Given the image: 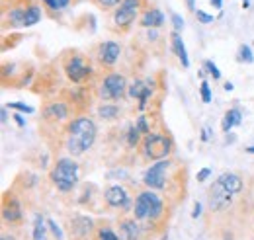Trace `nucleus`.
I'll return each mask as SVG.
<instances>
[{"label": "nucleus", "mask_w": 254, "mask_h": 240, "mask_svg": "<svg viewBox=\"0 0 254 240\" xmlns=\"http://www.w3.org/2000/svg\"><path fill=\"white\" fill-rule=\"evenodd\" d=\"M127 92V82L126 78L118 72H112L104 78L102 82V96L110 98V100H122Z\"/></svg>", "instance_id": "423d86ee"}, {"label": "nucleus", "mask_w": 254, "mask_h": 240, "mask_svg": "<svg viewBox=\"0 0 254 240\" xmlns=\"http://www.w3.org/2000/svg\"><path fill=\"white\" fill-rule=\"evenodd\" d=\"M94 240H122V239H120V237H118V235L112 231V227L104 225V227H100V229H98Z\"/></svg>", "instance_id": "393cba45"}, {"label": "nucleus", "mask_w": 254, "mask_h": 240, "mask_svg": "<svg viewBox=\"0 0 254 240\" xmlns=\"http://www.w3.org/2000/svg\"><path fill=\"white\" fill-rule=\"evenodd\" d=\"M162 24H164V14L160 12L159 8L147 10V12L143 14V18H141V26H143V28H149V30H157Z\"/></svg>", "instance_id": "f3484780"}, {"label": "nucleus", "mask_w": 254, "mask_h": 240, "mask_svg": "<svg viewBox=\"0 0 254 240\" xmlns=\"http://www.w3.org/2000/svg\"><path fill=\"white\" fill-rule=\"evenodd\" d=\"M251 6V0H243V8H249Z\"/></svg>", "instance_id": "c03bdc74"}, {"label": "nucleus", "mask_w": 254, "mask_h": 240, "mask_svg": "<svg viewBox=\"0 0 254 240\" xmlns=\"http://www.w3.org/2000/svg\"><path fill=\"white\" fill-rule=\"evenodd\" d=\"M162 213H164V203L159 197V193L147 189L137 195L133 205V217L139 223H155L162 217Z\"/></svg>", "instance_id": "f03ea898"}, {"label": "nucleus", "mask_w": 254, "mask_h": 240, "mask_svg": "<svg viewBox=\"0 0 254 240\" xmlns=\"http://www.w3.org/2000/svg\"><path fill=\"white\" fill-rule=\"evenodd\" d=\"M49 225H45V219L41 215H35V223H33V240H47V229Z\"/></svg>", "instance_id": "aec40b11"}, {"label": "nucleus", "mask_w": 254, "mask_h": 240, "mask_svg": "<svg viewBox=\"0 0 254 240\" xmlns=\"http://www.w3.org/2000/svg\"><path fill=\"white\" fill-rule=\"evenodd\" d=\"M104 199L110 207H127L129 205V193L122 185H110L104 191Z\"/></svg>", "instance_id": "9b49d317"}, {"label": "nucleus", "mask_w": 254, "mask_h": 240, "mask_svg": "<svg viewBox=\"0 0 254 240\" xmlns=\"http://www.w3.org/2000/svg\"><path fill=\"white\" fill-rule=\"evenodd\" d=\"M170 41H172V49H174L176 57L180 59L182 66L188 68V66H190V57H188V53H186V45H184L180 33H178V31H172V33H170Z\"/></svg>", "instance_id": "dca6fc26"}, {"label": "nucleus", "mask_w": 254, "mask_h": 240, "mask_svg": "<svg viewBox=\"0 0 254 240\" xmlns=\"http://www.w3.org/2000/svg\"><path fill=\"white\" fill-rule=\"evenodd\" d=\"M239 59L245 60V62H249V64L254 60V55H253V51H251L249 45H241V47H239Z\"/></svg>", "instance_id": "bb28decb"}, {"label": "nucleus", "mask_w": 254, "mask_h": 240, "mask_svg": "<svg viewBox=\"0 0 254 240\" xmlns=\"http://www.w3.org/2000/svg\"><path fill=\"white\" fill-rule=\"evenodd\" d=\"M96 123L90 118H76L66 129V150L72 156H80L94 145Z\"/></svg>", "instance_id": "f257e3e1"}, {"label": "nucleus", "mask_w": 254, "mask_h": 240, "mask_svg": "<svg viewBox=\"0 0 254 240\" xmlns=\"http://www.w3.org/2000/svg\"><path fill=\"white\" fill-rule=\"evenodd\" d=\"M172 150V141L159 133H149L143 141V154L149 160H164Z\"/></svg>", "instance_id": "20e7f679"}, {"label": "nucleus", "mask_w": 254, "mask_h": 240, "mask_svg": "<svg viewBox=\"0 0 254 240\" xmlns=\"http://www.w3.org/2000/svg\"><path fill=\"white\" fill-rule=\"evenodd\" d=\"M43 2H45L51 10H57V12H59V10H63V8L68 6V2H70V0H43Z\"/></svg>", "instance_id": "c85d7f7f"}, {"label": "nucleus", "mask_w": 254, "mask_h": 240, "mask_svg": "<svg viewBox=\"0 0 254 240\" xmlns=\"http://www.w3.org/2000/svg\"><path fill=\"white\" fill-rule=\"evenodd\" d=\"M241 121H243V114H241V110H239V108H233V110H229V112L225 114L223 121H221L223 133H229L233 127L241 125Z\"/></svg>", "instance_id": "6ab92c4d"}, {"label": "nucleus", "mask_w": 254, "mask_h": 240, "mask_svg": "<svg viewBox=\"0 0 254 240\" xmlns=\"http://www.w3.org/2000/svg\"><path fill=\"white\" fill-rule=\"evenodd\" d=\"M14 121H16L20 127H26V121H24V118H22L20 114H16V116H14Z\"/></svg>", "instance_id": "58836bf2"}, {"label": "nucleus", "mask_w": 254, "mask_h": 240, "mask_svg": "<svg viewBox=\"0 0 254 240\" xmlns=\"http://www.w3.org/2000/svg\"><path fill=\"white\" fill-rule=\"evenodd\" d=\"M10 108L16 110V112H20V114H33L32 106H26V104H22V102H14V104H10Z\"/></svg>", "instance_id": "473e14b6"}, {"label": "nucleus", "mask_w": 254, "mask_h": 240, "mask_svg": "<svg viewBox=\"0 0 254 240\" xmlns=\"http://www.w3.org/2000/svg\"><path fill=\"white\" fill-rule=\"evenodd\" d=\"M66 116H68V108L63 102H51L45 108V118L51 121H63Z\"/></svg>", "instance_id": "a211bd4d"}, {"label": "nucleus", "mask_w": 254, "mask_h": 240, "mask_svg": "<svg viewBox=\"0 0 254 240\" xmlns=\"http://www.w3.org/2000/svg\"><path fill=\"white\" fill-rule=\"evenodd\" d=\"M120 55H122V47L116 41H104L98 47V60L102 64H106V66L116 64V60L120 59Z\"/></svg>", "instance_id": "9d476101"}, {"label": "nucleus", "mask_w": 254, "mask_h": 240, "mask_svg": "<svg viewBox=\"0 0 254 240\" xmlns=\"http://www.w3.org/2000/svg\"><path fill=\"white\" fill-rule=\"evenodd\" d=\"M217 181L221 183L223 187L231 193V195H237V193H241L243 191V187H245V183H243V178L239 176V174H235V172H225L221 174Z\"/></svg>", "instance_id": "ddd939ff"}, {"label": "nucleus", "mask_w": 254, "mask_h": 240, "mask_svg": "<svg viewBox=\"0 0 254 240\" xmlns=\"http://www.w3.org/2000/svg\"><path fill=\"white\" fill-rule=\"evenodd\" d=\"M195 18H197V22H201V24H211V22H215V18H213L211 14H207V12H203V10H195Z\"/></svg>", "instance_id": "7c9ffc66"}, {"label": "nucleus", "mask_w": 254, "mask_h": 240, "mask_svg": "<svg viewBox=\"0 0 254 240\" xmlns=\"http://www.w3.org/2000/svg\"><path fill=\"white\" fill-rule=\"evenodd\" d=\"M233 88H235V86H233L231 82H227V84H225V90H227V92H231V90H233Z\"/></svg>", "instance_id": "37998d69"}, {"label": "nucleus", "mask_w": 254, "mask_h": 240, "mask_svg": "<svg viewBox=\"0 0 254 240\" xmlns=\"http://www.w3.org/2000/svg\"><path fill=\"white\" fill-rule=\"evenodd\" d=\"M245 152H249V154H254V147H247Z\"/></svg>", "instance_id": "a18cd8bd"}, {"label": "nucleus", "mask_w": 254, "mask_h": 240, "mask_svg": "<svg viewBox=\"0 0 254 240\" xmlns=\"http://www.w3.org/2000/svg\"><path fill=\"white\" fill-rule=\"evenodd\" d=\"M135 127H137L141 133H145V135H149V133H151V127H149V123H147V118H145V116H139V118H137Z\"/></svg>", "instance_id": "c756f323"}, {"label": "nucleus", "mask_w": 254, "mask_h": 240, "mask_svg": "<svg viewBox=\"0 0 254 240\" xmlns=\"http://www.w3.org/2000/svg\"><path fill=\"white\" fill-rule=\"evenodd\" d=\"M231 193L223 187L219 181H215L211 187H209V193H207V199H209V209L211 211H221L225 209L229 203H231Z\"/></svg>", "instance_id": "1a4fd4ad"}, {"label": "nucleus", "mask_w": 254, "mask_h": 240, "mask_svg": "<svg viewBox=\"0 0 254 240\" xmlns=\"http://www.w3.org/2000/svg\"><path fill=\"white\" fill-rule=\"evenodd\" d=\"M2 240H14V237H8V235H2Z\"/></svg>", "instance_id": "49530a36"}, {"label": "nucleus", "mask_w": 254, "mask_h": 240, "mask_svg": "<svg viewBox=\"0 0 254 240\" xmlns=\"http://www.w3.org/2000/svg\"><path fill=\"white\" fill-rule=\"evenodd\" d=\"M64 70H66L68 80H72V82H76V84H78V82H82V80H84L86 76H90V72H92L90 64L82 59L80 55H72L70 59L66 60Z\"/></svg>", "instance_id": "0eeeda50"}, {"label": "nucleus", "mask_w": 254, "mask_h": 240, "mask_svg": "<svg viewBox=\"0 0 254 240\" xmlns=\"http://www.w3.org/2000/svg\"><path fill=\"white\" fill-rule=\"evenodd\" d=\"M147 90V84H143L141 80H135L133 84H129V90H127V96L131 100H139L143 96V92Z\"/></svg>", "instance_id": "b1692460"}, {"label": "nucleus", "mask_w": 254, "mask_h": 240, "mask_svg": "<svg viewBox=\"0 0 254 240\" xmlns=\"http://www.w3.org/2000/svg\"><path fill=\"white\" fill-rule=\"evenodd\" d=\"M139 129L137 127H129V131H127V145L131 147V149H135L137 147V143H139Z\"/></svg>", "instance_id": "a878e982"}, {"label": "nucleus", "mask_w": 254, "mask_h": 240, "mask_svg": "<svg viewBox=\"0 0 254 240\" xmlns=\"http://www.w3.org/2000/svg\"><path fill=\"white\" fill-rule=\"evenodd\" d=\"M47 225H49V229L53 231V235L57 237V240H63V235H61V229L57 227V223H55L53 219H49V221H47Z\"/></svg>", "instance_id": "c9c22d12"}, {"label": "nucleus", "mask_w": 254, "mask_h": 240, "mask_svg": "<svg viewBox=\"0 0 254 240\" xmlns=\"http://www.w3.org/2000/svg\"><path fill=\"white\" fill-rule=\"evenodd\" d=\"M39 20H41V8H39L37 4L28 6V8H26V22H24V26L30 28L33 24H37Z\"/></svg>", "instance_id": "412c9836"}, {"label": "nucleus", "mask_w": 254, "mask_h": 240, "mask_svg": "<svg viewBox=\"0 0 254 240\" xmlns=\"http://www.w3.org/2000/svg\"><path fill=\"white\" fill-rule=\"evenodd\" d=\"M199 215H201V205H199V203H195V205H193V213H191V217H193V219H197Z\"/></svg>", "instance_id": "4c0bfd02"}, {"label": "nucleus", "mask_w": 254, "mask_h": 240, "mask_svg": "<svg viewBox=\"0 0 254 240\" xmlns=\"http://www.w3.org/2000/svg\"><path fill=\"white\" fill-rule=\"evenodd\" d=\"M172 26H174V31H180L184 30V20H182V16L180 14H172Z\"/></svg>", "instance_id": "f704fd0d"}, {"label": "nucleus", "mask_w": 254, "mask_h": 240, "mask_svg": "<svg viewBox=\"0 0 254 240\" xmlns=\"http://www.w3.org/2000/svg\"><path fill=\"white\" fill-rule=\"evenodd\" d=\"M120 239L122 240H137L139 239V221L133 219H124L120 221Z\"/></svg>", "instance_id": "4468645a"}, {"label": "nucleus", "mask_w": 254, "mask_h": 240, "mask_svg": "<svg viewBox=\"0 0 254 240\" xmlns=\"http://www.w3.org/2000/svg\"><path fill=\"white\" fill-rule=\"evenodd\" d=\"M51 180L61 191H70L78 181V164L72 158H61L51 170Z\"/></svg>", "instance_id": "7ed1b4c3"}, {"label": "nucleus", "mask_w": 254, "mask_h": 240, "mask_svg": "<svg viewBox=\"0 0 254 240\" xmlns=\"http://www.w3.org/2000/svg\"><path fill=\"white\" fill-rule=\"evenodd\" d=\"M96 4L100 6V8H104V10H110V8H114V6H118V4H122L124 0H94Z\"/></svg>", "instance_id": "72a5a7b5"}, {"label": "nucleus", "mask_w": 254, "mask_h": 240, "mask_svg": "<svg viewBox=\"0 0 254 240\" xmlns=\"http://www.w3.org/2000/svg\"><path fill=\"white\" fill-rule=\"evenodd\" d=\"M2 217H4V221H6V223H10V225H14V223H20V221H22V207H20V203H18L14 197H10V201H6V203H4Z\"/></svg>", "instance_id": "2eb2a0df"}, {"label": "nucleus", "mask_w": 254, "mask_h": 240, "mask_svg": "<svg viewBox=\"0 0 254 240\" xmlns=\"http://www.w3.org/2000/svg\"><path fill=\"white\" fill-rule=\"evenodd\" d=\"M8 20H10V26H14V28L24 26V22H26V10H24V8L12 10V12L8 14Z\"/></svg>", "instance_id": "4be33fe9"}, {"label": "nucleus", "mask_w": 254, "mask_h": 240, "mask_svg": "<svg viewBox=\"0 0 254 240\" xmlns=\"http://www.w3.org/2000/svg\"><path fill=\"white\" fill-rule=\"evenodd\" d=\"M203 66H205V70H207L215 80L221 78V72H219V68H217V64H215L213 60H203Z\"/></svg>", "instance_id": "cd10ccee"}, {"label": "nucleus", "mask_w": 254, "mask_h": 240, "mask_svg": "<svg viewBox=\"0 0 254 240\" xmlns=\"http://www.w3.org/2000/svg\"><path fill=\"white\" fill-rule=\"evenodd\" d=\"M211 4H213L215 8H219V10L223 8V0H211Z\"/></svg>", "instance_id": "a19ab883"}, {"label": "nucleus", "mask_w": 254, "mask_h": 240, "mask_svg": "<svg viewBox=\"0 0 254 240\" xmlns=\"http://www.w3.org/2000/svg\"><path fill=\"white\" fill-rule=\"evenodd\" d=\"M139 6H141V0H124L114 14V24L118 28H127L137 18Z\"/></svg>", "instance_id": "6e6552de"}, {"label": "nucleus", "mask_w": 254, "mask_h": 240, "mask_svg": "<svg viewBox=\"0 0 254 240\" xmlns=\"http://www.w3.org/2000/svg\"><path fill=\"white\" fill-rule=\"evenodd\" d=\"M186 4H188V8H190V10L195 8V0H186Z\"/></svg>", "instance_id": "79ce46f5"}, {"label": "nucleus", "mask_w": 254, "mask_h": 240, "mask_svg": "<svg viewBox=\"0 0 254 240\" xmlns=\"http://www.w3.org/2000/svg\"><path fill=\"white\" fill-rule=\"evenodd\" d=\"M170 166V160L164 158V160H157L147 172H145V185L151 187V189H162L166 185V170Z\"/></svg>", "instance_id": "39448f33"}, {"label": "nucleus", "mask_w": 254, "mask_h": 240, "mask_svg": "<svg viewBox=\"0 0 254 240\" xmlns=\"http://www.w3.org/2000/svg\"><path fill=\"white\" fill-rule=\"evenodd\" d=\"M209 139V127H203V133H201V141H207Z\"/></svg>", "instance_id": "ea45409f"}, {"label": "nucleus", "mask_w": 254, "mask_h": 240, "mask_svg": "<svg viewBox=\"0 0 254 240\" xmlns=\"http://www.w3.org/2000/svg\"><path fill=\"white\" fill-rule=\"evenodd\" d=\"M199 92H201V100L205 102V104H209L211 102V90H209V82H201V86H199Z\"/></svg>", "instance_id": "2f4dec72"}, {"label": "nucleus", "mask_w": 254, "mask_h": 240, "mask_svg": "<svg viewBox=\"0 0 254 240\" xmlns=\"http://www.w3.org/2000/svg\"><path fill=\"white\" fill-rule=\"evenodd\" d=\"M98 116L102 118V120H114L116 116H120V110H118V106H110V104H104L100 110H98Z\"/></svg>", "instance_id": "5701e85b"}, {"label": "nucleus", "mask_w": 254, "mask_h": 240, "mask_svg": "<svg viewBox=\"0 0 254 240\" xmlns=\"http://www.w3.org/2000/svg\"><path fill=\"white\" fill-rule=\"evenodd\" d=\"M211 176V168H201L199 172H197V176H195V180L197 181H205L207 178Z\"/></svg>", "instance_id": "e433bc0d"}, {"label": "nucleus", "mask_w": 254, "mask_h": 240, "mask_svg": "<svg viewBox=\"0 0 254 240\" xmlns=\"http://www.w3.org/2000/svg\"><path fill=\"white\" fill-rule=\"evenodd\" d=\"M92 233V221L86 217H74L70 223V237L76 240H88Z\"/></svg>", "instance_id": "f8f14e48"}]
</instances>
